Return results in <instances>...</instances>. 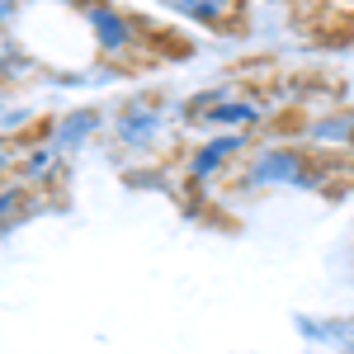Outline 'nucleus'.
Returning a JSON list of instances; mask_svg holds the SVG:
<instances>
[{
	"mask_svg": "<svg viewBox=\"0 0 354 354\" xmlns=\"http://www.w3.org/2000/svg\"><path fill=\"white\" fill-rule=\"evenodd\" d=\"M326 185H330L326 156L307 151L302 142H265V147L245 151L241 161V189L250 194H279V189L322 194Z\"/></svg>",
	"mask_w": 354,
	"mask_h": 354,
	"instance_id": "nucleus-1",
	"label": "nucleus"
},
{
	"mask_svg": "<svg viewBox=\"0 0 354 354\" xmlns=\"http://www.w3.org/2000/svg\"><path fill=\"white\" fill-rule=\"evenodd\" d=\"M185 118H189L194 128H208L213 133H236V137H250L255 128H265V118H270V104L265 100H255V95H245L236 85H213V90H203V95H194L189 104H185Z\"/></svg>",
	"mask_w": 354,
	"mask_h": 354,
	"instance_id": "nucleus-2",
	"label": "nucleus"
},
{
	"mask_svg": "<svg viewBox=\"0 0 354 354\" xmlns=\"http://www.w3.org/2000/svg\"><path fill=\"white\" fill-rule=\"evenodd\" d=\"M109 137H113V147H123V151H133V156L170 151V147H175V118L165 113L161 100L133 95V100H123V104L113 109ZM151 161H156V156H151Z\"/></svg>",
	"mask_w": 354,
	"mask_h": 354,
	"instance_id": "nucleus-3",
	"label": "nucleus"
},
{
	"mask_svg": "<svg viewBox=\"0 0 354 354\" xmlns=\"http://www.w3.org/2000/svg\"><path fill=\"white\" fill-rule=\"evenodd\" d=\"M81 19L90 28L100 57H109V62H128L142 48V19L128 15V10H118V5H85Z\"/></svg>",
	"mask_w": 354,
	"mask_h": 354,
	"instance_id": "nucleus-4",
	"label": "nucleus"
},
{
	"mask_svg": "<svg viewBox=\"0 0 354 354\" xmlns=\"http://www.w3.org/2000/svg\"><path fill=\"white\" fill-rule=\"evenodd\" d=\"M245 151H250V137H236V133H213V137H203V142H194L189 151H185V180H189V189L227 175L232 165H241Z\"/></svg>",
	"mask_w": 354,
	"mask_h": 354,
	"instance_id": "nucleus-5",
	"label": "nucleus"
},
{
	"mask_svg": "<svg viewBox=\"0 0 354 354\" xmlns=\"http://www.w3.org/2000/svg\"><path fill=\"white\" fill-rule=\"evenodd\" d=\"M298 142L307 151H354V104L307 113L298 123Z\"/></svg>",
	"mask_w": 354,
	"mask_h": 354,
	"instance_id": "nucleus-6",
	"label": "nucleus"
},
{
	"mask_svg": "<svg viewBox=\"0 0 354 354\" xmlns=\"http://www.w3.org/2000/svg\"><path fill=\"white\" fill-rule=\"evenodd\" d=\"M100 128H104V113L100 109H71V113H62L53 128H48V142H53L62 156H71V151H81Z\"/></svg>",
	"mask_w": 354,
	"mask_h": 354,
	"instance_id": "nucleus-7",
	"label": "nucleus"
},
{
	"mask_svg": "<svg viewBox=\"0 0 354 354\" xmlns=\"http://www.w3.org/2000/svg\"><path fill=\"white\" fill-rule=\"evenodd\" d=\"M62 165H66V156L57 151L53 142H48V133H43V142H33V147H24V156H19V185H48L53 175H62Z\"/></svg>",
	"mask_w": 354,
	"mask_h": 354,
	"instance_id": "nucleus-8",
	"label": "nucleus"
},
{
	"mask_svg": "<svg viewBox=\"0 0 354 354\" xmlns=\"http://www.w3.org/2000/svg\"><path fill=\"white\" fill-rule=\"evenodd\" d=\"M170 10H175L180 19L203 24V28H218V24H227V19H236V5H227V0H170Z\"/></svg>",
	"mask_w": 354,
	"mask_h": 354,
	"instance_id": "nucleus-9",
	"label": "nucleus"
},
{
	"mask_svg": "<svg viewBox=\"0 0 354 354\" xmlns=\"http://www.w3.org/2000/svg\"><path fill=\"white\" fill-rule=\"evenodd\" d=\"M28 213V185H0V232L5 227H15V222Z\"/></svg>",
	"mask_w": 354,
	"mask_h": 354,
	"instance_id": "nucleus-10",
	"label": "nucleus"
},
{
	"mask_svg": "<svg viewBox=\"0 0 354 354\" xmlns=\"http://www.w3.org/2000/svg\"><path fill=\"white\" fill-rule=\"evenodd\" d=\"M19 156H24V147L10 142V137H0V185H5L10 175H19ZM10 185H15V180H10Z\"/></svg>",
	"mask_w": 354,
	"mask_h": 354,
	"instance_id": "nucleus-11",
	"label": "nucleus"
},
{
	"mask_svg": "<svg viewBox=\"0 0 354 354\" xmlns=\"http://www.w3.org/2000/svg\"><path fill=\"white\" fill-rule=\"evenodd\" d=\"M350 345H354V335H350Z\"/></svg>",
	"mask_w": 354,
	"mask_h": 354,
	"instance_id": "nucleus-12",
	"label": "nucleus"
}]
</instances>
